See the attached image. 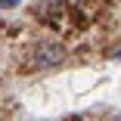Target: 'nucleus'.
<instances>
[{"mask_svg":"<svg viewBox=\"0 0 121 121\" xmlns=\"http://www.w3.org/2000/svg\"><path fill=\"white\" fill-rule=\"evenodd\" d=\"M65 59V50L56 43H37L34 50H31V65L34 68H53Z\"/></svg>","mask_w":121,"mask_h":121,"instance_id":"f257e3e1","label":"nucleus"},{"mask_svg":"<svg viewBox=\"0 0 121 121\" xmlns=\"http://www.w3.org/2000/svg\"><path fill=\"white\" fill-rule=\"evenodd\" d=\"M16 3H19V0H0V9H13Z\"/></svg>","mask_w":121,"mask_h":121,"instance_id":"f03ea898","label":"nucleus"}]
</instances>
